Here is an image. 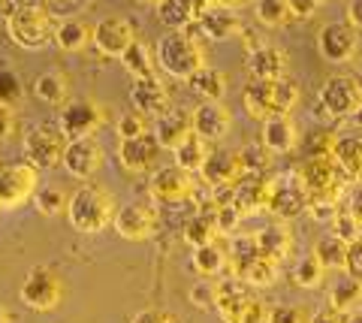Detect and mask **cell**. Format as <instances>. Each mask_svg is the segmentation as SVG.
Masks as SVG:
<instances>
[{
	"label": "cell",
	"instance_id": "cell-31",
	"mask_svg": "<svg viewBox=\"0 0 362 323\" xmlns=\"http://www.w3.org/2000/svg\"><path fill=\"white\" fill-rule=\"evenodd\" d=\"M90 30L82 18H64L58 21V28H54V46L61 52H82L88 42H90Z\"/></svg>",
	"mask_w": 362,
	"mask_h": 323
},
{
	"label": "cell",
	"instance_id": "cell-33",
	"mask_svg": "<svg viewBox=\"0 0 362 323\" xmlns=\"http://www.w3.org/2000/svg\"><path fill=\"white\" fill-rule=\"evenodd\" d=\"M218 236H221V227H218L214 211H197V215L185 224V242L194 245V248L209 245V242H218Z\"/></svg>",
	"mask_w": 362,
	"mask_h": 323
},
{
	"label": "cell",
	"instance_id": "cell-19",
	"mask_svg": "<svg viewBox=\"0 0 362 323\" xmlns=\"http://www.w3.org/2000/svg\"><path fill=\"white\" fill-rule=\"evenodd\" d=\"M160 142L154 139V133H142L136 139H121L118 142V163L127 172H148L154 170L157 158H160Z\"/></svg>",
	"mask_w": 362,
	"mask_h": 323
},
{
	"label": "cell",
	"instance_id": "cell-41",
	"mask_svg": "<svg viewBox=\"0 0 362 323\" xmlns=\"http://www.w3.org/2000/svg\"><path fill=\"white\" fill-rule=\"evenodd\" d=\"M66 203H70V196H66L58 184H49V187H37V194H33V206L42 218H54L66 211Z\"/></svg>",
	"mask_w": 362,
	"mask_h": 323
},
{
	"label": "cell",
	"instance_id": "cell-17",
	"mask_svg": "<svg viewBox=\"0 0 362 323\" xmlns=\"http://www.w3.org/2000/svg\"><path fill=\"white\" fill-rule=\"evenodd\" d=\"M202 182H206L211 191H230V187L239 182L245 172V160H242V151H230V148H214L209 154V160L202 163Z\"/></svg>",
	"mask_w": 362,
	"mask_h": 323
},
{
	"label": "cell",
	"instance_id": "cell-2",
	"mask_svg": "<svg viewBox=\"0 0 362 323\" xmlns=\"http://www.w3.org/2000/svg\"><path fill=\"white\" fill-rule=\"evenodd\" d=\"M299 103V88L290 79H251L245 85L242 106L254 121H266L275 115H290Z\"/></svg>",
	"mask_w": 362,
	"mask_h": 323
},
{
	"label": "cell",
	"instance_id": "cell-3",
	"mask_svg": "<svg viewBox=\"0 0 362 323\" xmlns=\"http://www.w3.org/2000/svg\"><path fill=\"white\" fill-rule=\"evenodd\" d=\"M115 199L106 187L100 184H85L78 187V191L70 196V203H66V221H70V227L85 233H100L112 224V218H115Z\"/></svg>",
	"mask_w": 362,
	"mask_h": 323
},
{
	"label": "cell",
	"instance_id": "cell-8",
	"mask_svg": "<svg viewBox=\"0 0 362 323\" xmlns=\"http://www.w3.org/2000/svg\"><path fill=\"white\" fill-rule=\"evenodd\" d=\"M311 199H308V191H305L299 172H284V175H275L269 182V194H266V209L272 215L278 218H299L302 211H308Z\"/></svg>",
	"mask_w": 362,
	"mask_h": 323
},
{
	"label": "cell",
	"instance_id": "cell-18",
	"mask_svg": "<svg viewBox=\"0 0 362 323\" xmlns=\"http://www.w3.org/2000/svg\"><path fill=\"white\" fill-rule=\"evenodd\" d=\"M90 42L106 54V58H124V52H127L133 42H136V30L127 18L121 16H109V18H100L94 30H90Z\"/></svg>",
	"mask_w": 362,
	"mask_h": 323
},
{
	"label": "cell",
	"instance_id": "cell-10",
	"mask_svg": "<svg viewBox=\"0 0 362 323\" xmlns=\"http://www.w3.org/2000/svg\"><path fill=\"white\" fill-rule=\"evenodd\" d=\"M320 109L332 118L359 115L362 109V85L354 76H332L320 88Z\"/></svg>",
	"mask_w": 362,
	"mask_h": 323
},
{
	"label": "cell",
	"instance_id": "cell-24",
	"mask_svg": "<svg viewBox=\"0 0 362 323\" xmlns=\"http://www.w3.org/2000/svg\"><path fill=\"white\" fill-rule=\"evenodd\" d=\"M299 142V130H296V121L290 115H275V118H266L263 121V133H259V146L272 154H287L296 148Z\"/></svg>",
	"mask_w": 362,
	"mask_h": 323
},
{
	"label": "cell",
	"instance_id": "cell-6",
	"mask_svg": "<svg viewBox=\"0 0 362 323\" xmlns=\"http://www.w3.org/2000/svg\"><path fill=\"white\" fill-rule=\"evenodd\" d=\"M18 299L25 303L30 311L45 315V311H54L64 303V281L61 275L49 269V266H33L25 275V284L18 290Z\"/></svg>",
	"mask_w": 362,
	"mask_h": 323
},
{
	"label": "cell",
	"instance_id": "cell-53",
	"mask_svg": "<svg viewBox=\"0 0 362 323\" xmlns=\"http://www.w3.org/2000/svg\"><path fill=\"white\" fill-rule=\"evenodd\" d=\"M13 133H16V115H13V109L0 106V142L13 139Z\"/></svg>",
	"mask_w": 362,
	"mask_h": 323
},
{
	"label": "cell",
	"instance_id": "cell-44",
	"mask_svg": "<svg viewBox=\"0 0 362 323\" xmlns=\"http://www.w3.org/2000/svg\"><path fill=\"white\" fill-rule=\"evenodd\" d=\"M18 100H21V79H18L13 70L0 66V106H9V109H13Z\"/></svg>",
	"mask_w": 362,
	"mask_h": 323
},
{
	"label": "cell",
	"instance_id": "cell-13",
	"mask_svg": "<svg viewBox=\"0 0 362 323\" xmlns=\"http://www.w3.org/2000/svg\"><path fill=\"white\" fill-rule=\"evenodd\" d=\"M112 227L121 239L127 242H145L154 236L157 230V211L148 203H139V199H130V203H121L115 209V218H112Z\"/></svg>",
	"mask_w": 362,
	"mask_h": 323
},
{
	"label": "cell",
	"instance_id": "cell-22",
	"mask_svg": "<svg viewBox=\"0 0 362 323\" xmlns=\"http://www.w3.org/2000/svg\"><path fill=\"white\" fill-rule=\"evenodd\" d=\"M266 194H269V182L263 175H242L239 182L230 187L226 203L239 211L242 218H247V215H257V211L266 209Z\"/></svg>",
	"mask_w": 362,
	"mask_h": 323
},
{
	"label": "cell",
	"instance_id": "cell-45",
	"mask_svg": "<svg viewBox=\"0 0 362 323\" xmlns=\"http://www.w3.org/2000/svg\"><path fill=\"white\" fill-rule=\"evenodd\" d=\"M332 227H335V236L344 239L347 245H354V242L362 239V227L356 224V218L350 215V211H338L335 221H332Z\"/></svg>",
	"mask_w": 362,
	"mask_h": 323
},
{
	"label": "cell",
	"instance_id": "cell-54",
	"mask_svg": "<svg viewBox=\"0 0 362 323\" xmlns=\"http://www.w3.org/2000/svg\"><path fill=\"white\" fill-rule=\"evenodd\" d=\"M239 40H242V46L247 49V54H251V52H257V49H263V46H266V40H263V37H259V33H257L254 28H242V30H239Z\"/></svg>",
	"mask_w": 362,
	"mask_h": 323
},
{
	"label": "cell",
	"instance_id": "cell-21",
	"mask_svg": "<svg viewBox=\"0 0 362 323\" xmlns=\"http://www.w3.org/2000/svg\"><path fill=\"white\" fill-rule=\"evenodd\" d=\"M130 103H133V112L160 118V115L169 112V106H173V97H169L166 85L157 79V76H151V79H133Z\"/></svg>",
	"mask_w": 362,
	"mask_h": 323
},
{
	"label": "cell",
	"instance_id": "cell-27",
	"mask_svg": "<svg viewBox=\"0 0 362 323\" xmlns=\"http://www.w3.org/2000/svg\"><path fill=\"white\" fill-rule=\"evenodd\" d=\"M247 70H251V79H284L287 70V54L278 46H266L247 54Z\"/></svg>",
	"mask_w": 362,
	"mask_h": 323
},
{
	"label": "cell",
	"instance_id": "cell-39",
	"mask_svg": "<svg viewBox=\"0 0 362 323\" xmlns=\"http://www.w3.org/2000/svg\"><path fill=\"white\" fill-rule=\"evenodd\" d=\"M359 303H362V281H356V278H344V281H338L332 287V293H329V305L335 311H341V315L354 311Z\"/></svg>",
	"mask_w": 362,
	"mask_h": 323
},
{
	"label": "cell",
	"instance_id": "cell-20",
	"mask_svg": "<svg viewBox=\"0 0 362 323\" xmlns=\"http://www.w3.org/2000/svg\"><path fill=\"white\" fill-rule=\"evenodd\" d=\"M190 118H194V133L202 136L206 142L223 139L226 133H230V127H233V115H230V109H226L221 100H202L194 112H190Z\"/></svg>",
	"mask_w": 362,
	"mask_h": 323
},
{
	"label": "cell",
	"instance_id": "cell-38",
	"mask_svg": "<svg viewBox=\"0 0 362 323\" xmlns=\"http://www.w3.org/2000/svg\"><path fill=\"white\" fill-rule=\"evenodd\" d=\"M121 64H124V70H127L133 79H151L154 76V61H151V52L145 49V42H139L136 40L133 46L124 52V58H121Z\"/></svg>",
	"mask_w": 362,
	"mask_h": 323
},
{
	"label": "cell",
	"instance_id": "cell-58",
	"mask_svg": "<svg viewBox=\"0 0 362 323\" xmlns=\"http://www.w3.org/2000/svg\"><path fill=\"white\" fill-rule=\"evenodd\" d=\"M251 4H257V0H218V6H223V9H245V6H251Z\"/></svg>",
	"mask_w": 362,
	"mask_h": 323
},
{
	"label": "cell",
	"instance_id": "cell-15",
	"mask_svg": "<svg viewBox=\"0 0 362 323\" xmlns=\"http://www.w3.org/2000/svg\"><path fill=\"white\" fill-rule=\"evenodd\" d=\"M103 127V109L94 100H70L61 115H58V130L66 139H85Z\"/></svg>",
	"mask_w": 362,
	"mask_h": 323
},
{
	"label": "cell",
	"instance_id": "cell-43",
	"mask_svg": "<svg viewBox=\"0 0 362 323\" xmlns=\"http://www.w3.org/2000/svg\"><path fill=\"white\" fill-rule=\"evenodd\" d=\"M226 254H230L233 269L239 272V278H242L247 266H251V263L259 257V245H257L254 236H242V239H235V242H233V251H226Z\"/></svg>",
	"mask_w": 362,
	"mask_h": 323
},
{
	"label": "cell",
	"instance_id": "cell-40",
	"mask_svg": "<svg viewBox=\"0 0 362 323\" xmlns=\"http://www.w3.org/2000/svg\"><path fill=\"white\" fill-rule=\"evenodd\" d=\"M278 275H281V263L259 254V257L245 269L242 281H245V284H254V287H272V284L278 281Z\"/></svg>",
	"mask_w": 362,
	"mask_h": 323
},
{
	"label": "cell",
	"instance_id": "cell-36",
	"mask_svg": "<svg viewBox=\"0 0 362 323\" xmlns=\"http://www.w3.org/2000/svg\"><path fill=\"white\" fill-rule=\"evenodd\" d=\"M347 251H350V245L344 239H338L335 233H332V236L317 239V245H314L317 260H320L326 269H344V266H347Z\"/></svg>",
	"mask_w": 362,
	"mask_h": 323
},
{
	"label": "cell",
	"instance_id": "cell-47",
	"mask_svg": "<svg viewBox=\"0 0 362 323\" xmlns=\"http://www.w3.org/2000/svg\"><path fill=\"white\" fill-rule=\"evenodd\" d=\"M266 323H305V311L302 305H275L269 308Z\"/></svg>",
	"mask_w": 362,
	"mask_h": 323
},
{
	"label": "cell",
	"instance_id": "cell-60",
	"mask_svg": "<svg viewBox=\"0 0 362 323\" xmlns=\"http://www.w3.org/2000/svg\"><path fill=\"white\" fill-rule=\"evenodd\" d=\"M344 323H362V315H350Z\"/></svg>",
	"mask_w": 362,
	"mask_h": 323
},
{
	"label": "cell",
	"instance_id": "cell-11",
	"mask_svg": "<svg viewBox=\"0 0 362 323\" xmlns=\"http://www.w3.org/2000/svg\"><path fill=\"white\" fill-rule=\"evenodd\" d=\"M40 172L30 163H0V209H18L37 194Z\"/></svg>",
	"mask_w": 362,
	"mask_h": 323
},
{
	"label": "cell",
	"instance_id": "cell-28",
	"mask_svg": "<svg viewBox=\"0 0 362 323\" xmlns=\"http://www.w3.org/2000/svg\"><path fill=\"white\" fill-rule=\"evenodd\" d=\"M154 9H157L160 25H166L169 30H187L190 25H197L202 4L199 0H163V4H157Z\"/></svg>",
	"mask_w": 362,
	"mask_h": 323
},
{
	"label": "cell",
	"instance_id": "cell-29",
	"mask_svg": "<svg viewBox=\"0 0 362 323\" xmlns=\"http://www.w3.org/2000/svg\"><path fill=\"white\" fill-rule=\"evenodd\" d=\"M33 94H37V100H42V103L49 106H66L70 103V82H66V76L52 70V73H42L37 82H33Z\"/></svg>",
	"mask_w": 362,
	"mask_h": 323
},
{
	"label": "cell",
	"instance_id": "cell-55",
	"mask_svg": "<svg viewBox=\"0 0 362 323\" xmlns=\"http://www.w3.org/2000/svg\"><path fill=\"white\" fill-rule=\"evenodd\" d=\"M308 323H344V315H341V311H335V308L329 305V308L314 311V317H311Z\"/></svg>",
	"mask_w": 362,
	"mask_h": 323
},
{
	"label": "cell",
	"instance_id": "cell-49",
	"mask_svg": "<svg viewBox=\"0 0 362 323\" xmlns=\"http://www.w3.org/2000/svg\"><path fill=\"white\" fill-rule=\"evenodd\" d=\"M214 218H218L221 233H233L235 227H239V221H242V215H239V211H235L230 203H223V206L214 209Z\"/></svg>",
	"mask_w": 362,
	"mask_h": 323
},
{
	"label": "cell",
	"instance_id": "cell-62",
	"mask_svg": "<svg viewBox=\"0 0 362 323\" xmlns=\"http://www.w3.org/2000/svg\"><path fill=\"white\" fill-rule=\"evenodd\" d=\"M42 4H61V0H42Z\"/></svg>",
	"mask_w": 362,
	"mask_h": 323
},
{
	"label": "cell",
	"instance_id": "cell-50",
	"mask_svg": "<svg viewBox=\"0 0 362 323\" xmlns=\"http://www.w3.org/2000/svg\"><path fill=\"white\" fill-rule=\"evenodd\" d=\"M130 323H181L178 315H173V311L166 308H148V311H139Z\"/></svg>",
	"mask_w": 362,
	"mask_h": 323
},
{
	"label": "cell",
	"instance_id": "cell-12",
	"mask_svg": "<svg viewBox=\"0 0 362 323\" xmlns=\"http://www.w3.org/2000/svg\"><path fill=\"white\" fill-rule=\"evenodd\" d=\"M148 191L154 199H160V203H187V199H194L199 184L194 172L181 170V166L169 163V166H160V170L151 172V182H148Z\"/></svg>",
	"mask_w": 362,
	"mask_h": 323
},
{
	"label": "cell",
	"instance_id": "cell-61",
	"mask_svg": "<svg viewBox=\"0 0 362 323\" xmlns=\"http://www.w3.org/2000/svg\"><path fill=\"white\" fill-rule=\"evenodd\" d=\"M136 4H148V6H157V4H163V0H136Z\"/></svg>",
	"mask_w": 362,
	"mask_h": 323
},
{
	"label": "cell",
	"instance_id": "cell-14",
	"mask_svg": "<svg viewBox=\"0 0 362 323\" xmlns=\"http://www.w3.org/2000/svg\"><path fill=\"white\" fill-rule=\"evenodd\" d=\"M359 49V33L350 21H329L317 33V52L329 64H347Z\"/></svg>",
	"mask_w": 362,
	"mask_h": 323
},
{
	"label": "cell",
	"instance_id": "cell-1",
	"mask_svg": "<svg viewBox=\"0 0 362 323\" xmlns=\"http://www.w3.org/2000/svg\"><path fill=\"white\" fill-rule=\"evenodd\" d=\"M54 13L42 4H18L9 9L6 16V33L9 40L16 42L18 49H28V52H40L45 49L49 42L54 40Z\"/></svg>",
	"mask_w": 362,
	"mask_h": 323
},
{
	"label": "cell",
	"instance_id": "cell-37",
	"mask_svg": "<svg viewBox=\"0 0 362 323\" xmlns=\"http://www.w3.org/2000/svg\"><path fill=\"white\" fill-rule=\"evenodd\" d=\"M326 275V266L317 260V254H305L302 260H296V266H293V284L296 287H305V290H314V287H320Z\"/></svg>",
	"mask_w": 362,
	"mask_h": 323
},
{
	"label": "cell",
	"instance_id": "cell-25",
	"mask_svg": "<svg viewBox=\"0 0 362 323\" xmlns=\"http://www.w3.org/2000/svg\"><path fill=\"white\" fill-rule=\"evenodd\" d=\"M151 133H154V139L160 142V148H178L181 142L194 133V118H190V112H173V109H169L166 115L157 118Z\"/></svg>",
	"mask_w": 362,
	"mask_h": 323
},
{
	"label": "cell",
	"instance_id": "cell-35",
	"mask_svg": "<svg viewBox=\"0 0 362 323\" xmlns=\"http://www.w3.org/2000/svg\"><path fill=\"white\" fill-rule=\"evenodd\" d=\"M187 82H190V91L199 94L202 100H223V94H226V76L218 73L214 66H202Z\"/></svg>",
	"mask_w": 362,
	"mask_h": 323
},
{
	"label": "cell",
	"instance_id": "cell-5",
	"mask_svg": "<svg viewBox=\"0 0 362 323\" xmlns=\"http://www.w3.org/2000/svg\"><path fill=\"white\" fill-rule=\"evenodd\" d=\"M214 308L221 311L223 323H266L269 317V308L235 278L214 284Z\"/></svg>",
	"mask_w": 362,
	"mask_h": 323
},
{
	"label": "cell",
	"instance_id": "cell-51",
	"mask_svg": "<svg viewBox=\"0 0 362 323\" xmlns=\"http://www.w3.org/2000/svg\"><path fill=\"white\" fill-rule=\"evenodd\" d=\"M347 275L350 278H356V281H362V239L350 245V251H347Z\"/></svg>",
	"mask_w": 362,
	"mask_h": 323
},
{
	"label": "cell",
	"instance_id": "cell-30",
	"mask_svg": "<svg viewBox=\"0 0 362 323\" xmlns=\"http://www.w3.org/2000/svg\"><path fill=\"white\" fill-rule=\"evenodd\" d=\"M254 239L259 245V254H263V257L278 260V263L293 251V236H290V230L284 224H272L266 230H259Z\"/></svg>",
	"mask_w": 362,
	"mask_h": 323
},
{
	"label": "cell",
	"instance_id": "cell-32",
	"mask_svg": "<svg viewBox=\"0 0 362 323\" xmlns=\"http://www.w3.org/2000/svg\"><path fill=\"white\" fill-rule=\"evenodd\" d=\"M209 142L197 136V133H190V136L181 142L178 148H173V158H175V166H181V170H187V172H199L202 170V163L209 160Z\"/></svg>",
	"mask_w": 362,
	"mask_h": 323
},
{
	"label": "cell",
	"instance_id": "cell-16",
	"mask_svg": "<svg viewBox=\"0 0 362 323\" xmlns=\"http://www.w3.org/2000/svg\"><path fill=\"white\" fill-rule=\"evenodd\" d=\"M103 163H106V151L97 139H90V136L66 142V151H64V160H61L64 170L73 178H82V182L94 178L100 170H103Z\"/></svg>",
	"mask_w": 362,
	"mask_h": 323
},
{
	"label": "cell",
	"instance_id": "cell-34",
	"mask_svg": "<svg viewBox=\"0 0 362 323\" xmlns=\"http://www.w3.org/2000/svg\"><path fill=\"white\" fill-rule=\"evenodd\" d=\"M230 263V254H226L218 242H209V245H199L194 248V269L202 275V278H214L226 269Z\"/></svg>",
	"mask_w": 362,
	"mask_h": 323
},
{
	"label": "cell",
	"instance_id": "cell-23",
	"mask_svg": "<svg viewBox=\"0 0 362 323\" xmlns=\"http://www.w3.org/2000/svg\"><path fill=\"white\" fill-rule=\"evenodd\" d=\"M197 28L206 40L211 42H221V40H230V37H239V30L245 28L242 18H235L233 9H223V6H209L202 9L199 18H197Z\"/></svg>",
	"mask_w": 362,
	"mask_h": 323
},
{
	"label": "cell",
	"instance_id": "cell-52",
	"mask_svg": "<svg viewBox=\"0 0 362 323\" xmlns=\"http://www.w3.org/2000/svg\"><path fill=\"white\" fill-rule=\"evenodd\" d=\"M320 4H323V0H287L293 18H308L314 9H320Z\"/></svg>",
	"mask_w": 362,
	"mask_h": 323
},
{
	"label": "cell",
	"instance_id": "cell-48",
	"mask_svg": "<svg viewBox=\"0 0 362 323\" xmlns=\"http://www.w3.org/2000/svg\"><path fill=\"white\" fill-rule=\"evenodd\" d=\"M308 215L317 221V224H332L335 215H338V203H332V199H314L308 206Z\"/></svg>",
	"mask_w": 362,
	"mask_h": 323
},
{
	"label": "cell",
	"instance_id": "cell-4",
	"mask_svg": "<svg viewBox=\"0 0 362 323\" xmlns=\"http://www.w3.org/2000/svg\"><path fill=\"white\" fill-rule=\"evenodd\" d=\"M157 66L173 76V79H190L194 73H199L206 66V49L197 42V37H190L187 30H169L166 37L157 40Z\"/></svg>",
	"mask_w": 362,
	"mask_h": 323
},
{
	"label": "cell",
	"instance_id": "cell-59",
	"mask_svg": "<svg viewBox=\"0 0 362 323\" xmlns=\"http://www.w3.org/2000/svg\"><path fill=\"white\" fill-rule=\"evenodd\" d=\"M0 323H9V315H6V308L0 305Z\"/></svg>",
	"mask_w": 362,
	"mask_h": 323
},
{
	"label": "cell",
	"instance_id": "cell-46",
	"mask_svg": "<svg viewBox=\"0 0 362 323\" xmlns=\"http://www.w3.org/2000/svg\"><path fill=\"white\" fill-rule=\"evenodd\" d=\"M142 133H148V127H145V118L139 112L121 115V121H118V139H136V136H142Z\"/></svg>",
	"mask_w": 362,
	"mask_h": 323
},
{
	"label": "cell",
	"instance_id": "cell-26",
	"mask_svg": "<svg viewBox=\"0 0 362 323\" xmlns=\"http://www.w3.org/2000/svg\"><path fill=\"white\" fill-rule=\"evenodd\" d=\"M332 160L338 172L344 175V182H362V139L356 136H341L332 142Z\"/></svg>",
	"mask_w": 362,
	"mask_h": 323
},
{
	"label": "cell",
	"instance_id": "cell-7",
	"mask_svg": "<svg viewBox=\"0 0 362 323\" xmlns=\"http://www.w3.org/2000/svg\"><path fill=\"white\" fill-rule=\"evenodd\" d=\"M299 178L308 191V199H332L338 203V196L344 191V175L338 172V166L332 160V154H323V158H308L299 166Z\"/></svg>",
	"mask_w": 362,
	"mask_h": 323
},
{
	"label": "cell",
	"instance_id": "cell-56",
	"mask_svg": "<svg viewBox=\"0 0 362 323\" xmlns=\"http://www.w3.org/2000/svg\"><path fill=\"white\" fill-rule=\"evenodd\" d=\"M347 21L354 25L356 30L362 28V0H350V6H347Z\"/></svg>",
	"mask_w": 362,
	"mask_h": 323
},
{
	"label": "cell",
	"instance_id": "cell-9",
	"mask_svg": "<svg viewBox=\"0 0 362 323\" xmlns=\"http://www.w3.org/2000/svg\"><path fill=\"white\" fill-rule=\"evenodd\" d=\"M66 139L61 130L52 127H30L25 133V160L33 166V170H54L64 160L66 151Z\"/></svg>",
	"mask_w": 362,
	"mask_h": 323
},
{
	"label": "cell",
	"instance_id": "cell-42",
	"mask_svg": "<svg viewBox=\"0 0 362 323\" xmlns=\"http://www.w3.org/2000/svg\"><path fill=\"white\" fill-rule=\"evenodd\" d=\"M293 16H290V6L287 0H257V21L266 28H281L287 25Z\"/></svg>",
	"mask_w": 362,
	"mask_h": 323
},
{
	"label": "cell",
	"instance_id": "cell-57",
	"mask_svg": "<svg viewBox=\"0 0 362 323\" xmlns=\"http://www.w3.org/2000/svg\"><path fill=\"white\" fill-rule=\"evenodd\" d=\"M347 211L356 218V224L362 227V187H356L354 196H350V209H347Z\"/></svg>",
	"mask_w": 362,
	"mask_h": 323
}]
</instances>
